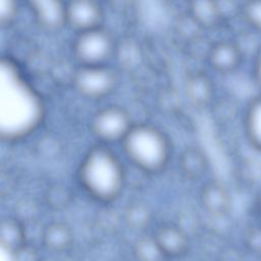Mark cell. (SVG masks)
<instances>
[{"mask_svg":"<svg viewBox=\"0 0 261 261\" xmlns=\"http://www.w3.org/2000/svg\"><path fill=\"white\" fill-rule=\"evenodd\" d=\"M79 177L89 195L101 202H110L122 190L124 170L111 150L104 146H95L84 157Z\"/></svg>","mask_w":261,"mask_h":261,"instance_id":"1","label":"cell"},{"mask_svg":"<svg viewBox=\"0 0 261 261\" xmlns=\"http://www.w3.org/2000/svg\"><path fill=\"white\" fill-rule=\"evenodd\" d=\"M127 158L146 172H158L164 168L169 158V143L157 127L134 124L121 141Z\"/></svg>","mask_w":261,"mask_h":261,"instance_id":"2","label":"cell"},{"mask_svg":"<svg viewBox=\"0 0 261 261\" xmlns=\"http://www.w3.org/2000/svg\"><path fill=\"white\" fill-rule=\"evenodd\" d=\"M114 50L113 36L102 27L79 33L73 43V52L81 65H104Z\"/></svg>","mask_w":261,"mask_h":261,"instance_id":"3","label":"cell"},{"mask_svg":"<svg viewBox=\"0 0 261 261\" xmlns=\"http://www.w3.org/2000/svg\"><path fill=\"white\" fill-rule=\"evenodd\" d=\"M76 91L89 99H101L115 88L117 77L113 69L104 65H81L72 77Z\"/></svg>","mask_w":261,"mask_h":261,"instance_id":"4","label":"cell"},{"mask_svg":"<svg viewBox=\"0 0 261 261\" xmlns=\"http://www.w3.org/2000/svg\"><path fill=\"white\" fill-rule=\"evenodd\" d=\"M133 125L128 112L119 106L100 109L91 123L95 136L106 142H121Z\"/></svg>","mask_w":261,"mask_h":261,"instance_id":"5","label":"cell"},{"mask_svg":"<svg viewBox=\"0 0 261 261\" xmlns=\"http://www.w3.org/2000/svg\"><path fill=\"white\" fill-rule=\"evenodd\" d=\"M67 24L79 33L100 28L103 10L99 3L91 0H76L66 4Z\"/></svg>","mask_w":261,"mask_h":261,"instance_id":"6","label":"cell"},{"mask_svg":"<svg viewBox=\"0 0 261 261\" xmlns=\"http://www.w3.org/2000/svg\"><path fill=\"white\" fill-rule=\"evenodd\" d=\"M208 62L219 73L234 71L243 59L242 48L231 40H220L208 49Z\"/></svg>","mask_w":261,"mask_h":261,"instance_id":"7","label":"cell"},{"mask_svg":"<svg viewBox=\"0 0 261 261\" xmlns=\"http://www.w3.org/2000/svg\"><path fill=\"white\" fill-rule=\"evenodd\" d=\"M29 4L36 21L42 29L54 32L67 24L66 4L57 0L31 1Z\"/></svg>","mask_w":261,"mask_h":261,"instance_id":"8","label":"cell"},{"mask_svg":"<svg viewBox=\"0 0 261 261\" xmlns=\"http://www.w3.org/2000/svg\"><path fill=\"white\" fill-rule=\"evenodd\" d=\"M200 202L211 215L225 216L231 209V197L227 188L218 180L206 182L200 191Z\"/></svg>","mask_w":261,"mask_h":261,"instance_id":"9","label":"cell"},{"mask_svg":"<svg viewBox=\"0 0 261 261\" xmlns=\"http://www.w3.org/2000/svg\"><path fill=\"white\" fill-rule=\"evenodd\" d=\"M184 89L188 101L196 108L207 106L213 97V84L203 71L190 72L185 80Z\"/></svg>","mask_w":261,"mask_h":261,"instance_id":"10","label":"cell"},{"mask_svg":"<svg viewBox=\"0 0 261 261\" xmlns=\"http://www.w3.org/2000/svg\"><path fill=\"white\" fill-rule=\"evenodd\" d=\"M154 238L166 258H177L188 251V238L178 226L164 225Z\"/></svg>","mask_w":261,"mask_h":261,"instance_id":"11","label":"cell"},{"mask_svg":"<svg viewBox=\"0 0 261 261\" xmlns=\"http://www.w3.org/2000/svg\"><path fill=\"white\" fill-rule=\"evenodd\" d=\"M208 161L202 149L189 146L182 150L178 157V168L182 175L189 179H198L206 171Z\"/></svg>","mask_w":261,"mask_h":261,"instance_id":"12","label":"cell"},{"mask_svg":"<svg viewBox=\"0 0 261 261\" xmlns=\"http://www.w3.org/2000/svg\"><path fill=\"white\" fill-rule=\"evenodd\" d=\"M189 14L202 29H213L223 18L221 6L217 2L208 0L192 1L190 3Z\"/></svg>","mask_w":261,"mask_h":261,"instance_id":"13","label":"cell"},{"mask_svg":"<svg viewBox=\"0 0 261 261\" xmlns=\"http://www.w3.org/2000/svg\"><path fill=\"white\" fill-rule=\"evenodd\" d=\"M1 246L11 254L27 245L25 230L19 220L12 217L2 219L0 224Z\"/></svg>","mask_w":261,"mask_h":261,"instance_id":"14","label":"cell"},{"mask_svg":"<svg viewBox=\"0 0 261 261\" xmlns=\"http://www.w3.org/2000/svg\"><path fill=\"white\" fill-rule=\"evenodd\" d=\"M44 245L52 251H63L72 242V232L69 226L60 221L48 223L42 233Z\"/></svg>","mask_w":261,"mask_h":261,"instance_id":"15","label":"cell"},{"mask_svg":"<svg viewBox=\"0 0 261 261\" xmlns=\"http://www.w3.org/2000/svg\"><path fill=\"white\" fill-rule=\"evenodd\" d=\"M245 132L250 144L261 151V96L252 100L247 107Z\"/></svg>","mask_w":261,"mask_h":261,"instance_id":"16","label":"cell"},{"mask_svg":"<svg viewBox=\"0 0 261 261\" xmlns=\"http://www.w3.org/2000/svg\"><path fill=\"white\" fill-rule=\"evenodd\" d=\"M125 223L133 229H144L151 221V212L149 208L140 202L129 203L123 213Z\"/></svg>","mask_w":261,"mask_h":261,"instance_id":"17","label":"cell"},{"mask_svg":"<svg viewBox=\"0 0 261 261\" xmlns=\"http://www.w3.org/2000/svg\"><path fill=\"white\" fill-rule=\"evenodd\" d=\"M138 261H164L166 258L154 237L139 239L134 248Z\"/></svg>","mask_w":261,"mask_h":261,"instance_id":"18","label":"cell"},{"mask_svg":"<svg viewBox=\"0 0 261 261\" xmlns=\"http://www.w3.org/2000/svg\"><path fill=\"white\" fill-rule=\"evenodd\" d=\"M72 195L69 188L63 184H53L45 192L46 204L54 210L65 209L71 202Z\"/></svg>","mask_w":261,"mask_h":261,"instance_id":"19","label":"cell"},{"mask_svg":"<svg viewBox=\"0 0 261 261\" xmlns=\"http://www.w3.org/2000/svg\"><path fill=\"white\" fill-rule=\"evenodd\" d=\"M242 12L247 22L261 34V1L246 2Z\"/></svg>","mask_w":261,"mask_h":261,"instance_id":"20","label":"cell"},{"mask_svg":"<svg viewBox=\"0 0 261 261\" xmlns=\"http://www.w3.org/2000/svg\"><path fill=\"white\" fill-rule=\"evenodd\" d=\"M17 15V4L11 0L0 1V21L2 25L10 24Z\"/></svg>","mask_w":261,"mask_h":261,"instance_id":"21","label":"cell"},{"mask_svg":"<svg viewBox=\"0 0 261 261\" xmlns=\"http://www.w3.org/2000/svg\"><path fill=\"white\" fill-rule=\"evenodd\" d=\"M13 261H41L38 258L37 251L29 245L23 246L18 251L12 254Z\"/></svg>","mask_w":261,"mask_h":261,"instance_id":"22","label":"cell"},{"mask_svg":"<svg viewBox=\"0 0 261 261\" xmlns=\"http://www.w3.org/2000/svg\"><path fill=\"white\" fill-rule=\"evenodd\" d=\"M254 77L257 85L261 88V49L258 51L254 62Z\"/></svg>","mask_w":261,"mask_h":261,"instance_id":"23","label":"cell"},{"mask_svg":"<svg viewBox=\"0 0 261 261\" xmlns=\"http://www.w3.org/2000/svg\"><path fill=\"white\" fill-rule=\"evenodd\" d=\"M41 261H53V260H48V259H47V260H41Z\"/></svg>","mask_w":261,"mask_h":261,"instance_id":"24","label":"cell"},{"mask_svg":"<svg viewBox=\"0 0 261 261\" xmlns=\"http://www.w3.org/2000/svg\"><path fill=\"white\" fill-rule=\"evenodd\" d=\"M260 206H261V201H260Z\"/></svg>","mask_w":261,"mask_h":261,"instance_id":"25","label":"cell"}]
</instances>
